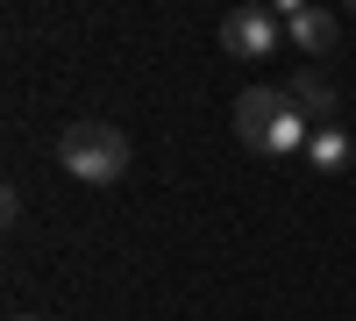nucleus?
<instances>
[{
	"label": "nucleus",
	"instance_id": "nucleus-1",
	"mask_svg": "<svg viewBox=\"0 0 356 321\" xmlns=\"http://www.w3.org/2000/svg\"><path fill=\"white\" fill-rule=\"evenodd\" d=\"M235 136L257 157H292L314 143V122L292 107L285 86H250V93H235Z\"/></svg>",
	"mask_w": 356,
	"mask_h": 321
},
{
	"label": "nucleus",
	"instance_id": "nucleus-2",
	"mask_svg": "<svg viewBox=\"0 0 356 321\" xmlns=\"http://www.w3.org/2000/svg\"><path fill=\"white\" fill-rule=\"evenodd\" d=\"M57 164H65L72 179H86V186H114L129 171V136L114 122H72L57 136Z\"/></svg>",
	"mask_w": 356,
	"mask_h": 321
},
{
	"label": "nucleus",
	"instance_id": "nucleus-3",
	"mask_svg": "<svg viewBox=\"0 0 356 321\" xmlns=\"http://www.w3.org/2000/svg\"><path fill=\"white\" fill-rule=\"evenodd\" d=\"M278 43H292L278 8H228L221 15V50L228 57H271Z\"/></svg>",
	"mask_w": 356,
	"mask_h": 321
},
{
	"label": "nucleus",
	"instance_id": "nucleus-4",
	"mask_svg": "<svg viewBox=\"0 0 356 321\" xmlns=\"http://www.w3.org/2000/svg\"><path fill=\"white\" fill-rule=\"evenodd\" d=\"M278 15H285V36H292L300 57H328V50L342 43V22H335L328 8H278Z\"/></svg>",
	"mask_w": 356,
	"mask_h": 321
},
{
	"label": "nucleus",
	"instance_id": "nucleus-5",
	"mask_svg": "<svg viewBox=\"0 0 356 321\" xmlns=\"http://www.w3.org/2000/svg\"><path fill=\"white\" fill-rule=\"evenodd\" d=\"M285 93H292V107H300L314 129H335V86H328V72H314V65H307V72H292V79H285Z\"/></svg>",
	"mask_w": 356,
	"mask_h": 321
},
{
	"label": "nucleus",
	"instance_id": "nucleus-6",
	"mask_svg": "<svg viewBox=\"0 0 356 321\" xmlns=\"http://www.w3.org/2000/svg\"><path fill=\"white\" fill-rule=\"evenodd\" d=\"M307 157H314V171H342V164H349V136H342V129H314Z\"/></svg>",
	"mask_w": 356,
	"mask_h": 321
},
{
	"label": "nucleus",
	"instance_id": "nucleus-7",
	"mask_svg": "<svg viewBox=\"0 0 356 321\" xmlns=\"http://www.w3.org/2000/svg\"><path fill=\"white\" fill-rule=\"evenodd\" d=\"M15 321H36V314H15Z\"/></svg>",
	"mask_w": 356,
	"mask_h": 321
}]
</instances>
